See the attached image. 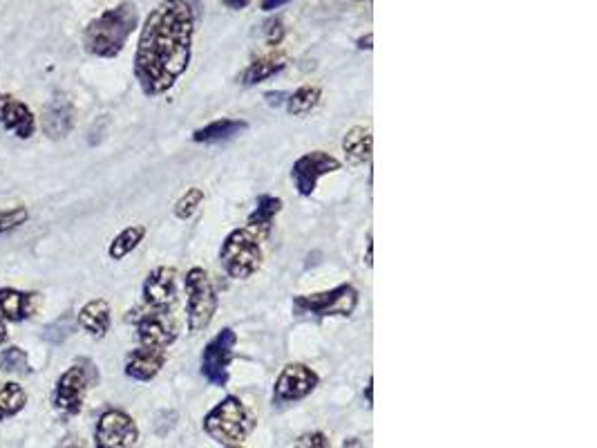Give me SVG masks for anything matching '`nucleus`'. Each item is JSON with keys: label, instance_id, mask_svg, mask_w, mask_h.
Instances as JSON below:
<instances>
[{"label": "nucleus", "instance_id": "obj_13", "mask_svg": "<svg viewBox=\"0 0 597 448\" xmlns=\"http://www.w3.org/2000/svg\"><path fill=\"white\" fill-rule=\"evenodd\" d=\"M141 296L150 310H168L177 301V272L173 267H155L144 280Z\"/></svg>", "mask_w": 597, "mask_h": 448}, {"label": "nucleus", "instance_id": "obj_26", "mask_svg": "<svg viewBox=\"0 0 597 448\" xmlns=\"http://www.w3.org/2000/svg\"><path fill=\"white\" fill-rule=\"evenodd\" d=\"M0 370L7 372V375H32L27 352L18 348V345H9V348L0 352Z\"/></svg>", "mask_w": 597, "mask_h": 448}, {"label": "nucleus", "instance_id": "obj_24", "mask_svg": "<svg viewBox=\"0 0 597 448\" xmlns=\"http://www.w3.org/2000/svg\"><path fill=\"white\" fill-rule=\"evenodd\" d=\"M320 99L322 90L318 86H302L287 97V112L293 117H305L318 108Z\"/></svg>", "mask_w": 597, "mask_h": 448}, {"label": "nucleus", "instance_id": "obj_10", "mask_svg": "<svg viewBox=\"0 0 597 448\" xmlns=\"http://www.w3.org/2000/svg\"><path fill=\"white\" fill-rule=\"evenodd\" d=\"M336 171H340V162L334 155H329L325 151H311L293 162L291 180H293V186H296L298 195L309 198V195H314L322 177Z\"/></svg>", "mask_w": 597, "mask_h": 448}, {"label": "nucleus", "instance_id": "obj_33", "mask_svg": "<svg viewBox=\"0 0 597 448\" xmlns=\"http://www.w3.org/2000/svg\"><path fill=\"white\" fill-rule=\"evenodd\" d=\"M289 0H262V9L264 12H271V9H278L282 5H287Z\"/></svg>", "mask_w": 597, "mask_h": 448}, {"label": "nucleus", "instance_id": "obj_38", "mask_svg": "<svg viewBox=\"0 0 597 448\" xmlns=\"http://www.w3.org/2000/svg\"><path fill=\"white\" fill-rule=\"evenodd\" d=\"M229 448H240V446H229Z\"/></svg>", "mask_w": 597, "mask_h": 448}, {"label": "nucleus", "instance_id": "obj_2", "mask_svg": "<svg viewBox=\"0 0 597 448\" xmlns=\"http://www.w3.org/2000/svg\"><path fill=\"white\" fill-rule=\"evenodd\" d=\"M139 12L132 3H121L106 9L101 16L88 23L83 32V48L99 59H115L126 48L132 32L137 30Z\"/></svg>", "mask_w": 597, "mask_h": 448}, {"label": "nucleus", "instance_id": "obj_17", "mask_svg": "<svg viewBox=\"0 0 597 448\" xmlns=\"http://www.w3.org/2000/svg\"><path fill=\"white\" fill-rule=\"evenodd\" d=\"M41 303V294L25 292V289L3 287L0 289V316L5 321L21 323L27 321L32 314H36Z\"/></svg>", "mask_w": 597, "mask_h": 448}, {"label": "nucleus", "instance_id": "obj_29", "mask_svg": "<svg viewBox=\"0 0 597 448\" xmlns=\"http://www.w3.org/2000/svg\"><path fill=\"white\" fill-rule=\"evenodd\" d=\"M27 220H30V211L23 204L0 211V236H7V233L21 229Z\"/></svg>", "mask_w": 597, "mask_h": 448}, {"label": "nucleus", "instance_id": "obj_22", "mask_svg": "<svg viewBox=\"0 0 597 448\" xmlns=\"http://www.w3.org/2000/svg\"><path fill=\"white\" fill-rule=\"evenodd\" d=\"M284 68H287V59H284V56H262V59H255L253 63L246 65L240 81L242 86H258V83L276 77Z\"/></svg>", "mask_w": 597, "mask_h": 448}, {"label": "nucleus", "instance_id": "obj_1", "mask_svg": "<svg viewBox=\"0 0 597 448\" xmlns=\"http://www.w3.org/2000/svg\"><path fill=\"white\" fill-rule=\"evenodd\" d=\"M195 16L188 0H161L141 27L135 77L144 95H166L188 70L193 50Z\"/></svg>", "mask_w": 597, "mask_h": 448}, {"label": "nucleus", "instance_id": "obj_23", "mask_svg": "<svg viewBox=\"0 0 597 448\" xmlns=\"http://www.w3.org/2000/svg\"><path fill=\"white\" fill-rule=\"evenodd\" d=\"M144 238H146V227H141V224H130V227L121 229L117 236L112 238L108 247V256L112 260H123L126 256H130L141 242H144Z\"/></svg>", "mask_w": 597, "mask_h": 448}, {"label": "nucleus", "instance_id": "obj_25", "mask_svg": "<svg viewBox=\"0 0 597 448\" xmlns=\"http://www.w3.org/2000/svg\"><path fill=\"white\" fill-rule=\"evenodd\" d=\"M27 404V392L23 386L14 384V381H7V384H0V422L14 417L21 413Z\"/></svg>", "mask_w": 597, "mask_h": 448}, {"label": "nucleus", "instance_id": "obj_34", "mask_svg": "<svg viewBox=\"0 0 597 448\" xmlns=\"http://www.w3.org/2000/svg\"><path fill=\"white\" fill-rule=\"evenodd\" d=\"M222 3L229 7V9H244L246 5L251 3V0H222Z\"/></svg>", "mask_w": 597, "mask_h": 448}, {"label": "nucleus", "instance_id": "obj_18", "mask_svg": "<svg viewBox=\"0 0 597 448\" xmlns=\"http://www.w3.org/2000/svg\"><path fill=\"white\" fill-rule=\"evenodd\" d=\"M112 323V314H110V305L103 298H94V301L85 303L81 307V312L77 314V325L83 328L88 334H92L94 339H103L108 334Z\"/></svg>", "mask_w": 597, "mask_h": 448}, {"label": "nucleus", "instance_id": "obj_30", "mask_svg": "<svg viewBox=\"0 0 597 448\" xmlns=\"http://www.w3.org/2000/svg\"><path fill=\"white\" fill-rule=\"evenodd\" d=\"M291 448H327V437L322 433H309L302 435L300 440L293 444Z\"/></svg>", "mask_w": 597, "mask_h": 448}, {"label": "nucleus", "instance_id": "obj_20", "mask_svg": "<svg viewBox=\"0 0 597 448\" xmlns=\"http://www.w3.org/2000/svg\"><path fill=\"white\" fill-rule=\"evenodd\" d=\"M280 211H282L280 198H276V195H260L258 204H255L249 220H246V227H249L253 233H258V236H269L273 220H276Z\"/></svg>", "mask_w": 597, "mask_h": 448}, {"label": "nucleus", "instance_id": "obj_27", "mask_svg": "<svg viewBox=\"0 0 597 448\" xmlns=\"http://www.w3.org/2000/svg\"><path fill=\"white\" fill-rule=\"evenodd\" d=\"M77 330V319H74L72 312L61 314L59 319L47 323L43 328V339L52 345H61L70 339V336Z\"/></svg>", "mask_w": 597, "mask_h": 448}, {"label": "nucleus", "instance_id": "obj_19", "mask_svg": "<svg viewBox=\"0 0 597 448\" xmlns=\"http://www.w3.org/2000/svg\"><path fill=\"white\" fill-rule=\"evenodd\" d=\"M249 128L244 119H217L204 128H197L193 133V142L197 144H222L229 139L238 137L240 133Z\"/></svg>", "mask_w": 597, "mask_h": 448}, {"label": "nucleus", "instance_id": "obj_8", "mask_svg": "<svg viewBox=\"0 0 597 448\" xmlns=\"http://www.w3.org/2000/svg\"><path fill=\"white\" fill-rule=\"evenodd\" d=\"M235 345H238V334L231 328L217 332L204 345L202 359H199V372L211 386L224 388L229 384V366L235 357Z\"/></svg>", "mask_w": 597, "mask_h": 448}, {"label": "nucleus", "instance_id": "obj_11", "mask_svg": "<svg viewBox=\"0 0 597 448\" xmlns=\"http://www.w3.org/2000/svg\"><path fill=\"white\" fill-rule=\"evenodd\" d=\"M137 424L128 413L119 408H110L99 417L97 431H94V446L97 448H132L137 444Z\"/></svg>", "mask_w": 597, "mask_h": 448}, {"label": "nucleus", "instance_id": "obj_15", "mask_svg": "<svg viewBox=\"0 0 597 448\" xmlns=\"http://www.w3.org/2000/svg\"><path fill=\"white\" fill-rule=\"evenodd\" d=\"M43 133L47 139H65L77 121V108L68 97H54L43 108Z\"/></svg>", "mask_w": 597, "mask_h": 448}, {"label": "nucleus", "instance_id": "obj_9", "mask_svg": "<svg viewBox=\"0 0 597 448\" xmlns=\"http://www.w3.org/2000/svg\"><path fill=\"white\" fill-rule=\"evenodd\" d=\"M137 316H128V321L135 323L139 345H153V348H168L179 336V325L175 316L168 310H150L135 312Z\"/></svg>", "mask_w": 597, "mask_h": 448}, {"label": "nucleus", "instance_id": "obj_7", "mask_svg": "<svg viewBox=\"0 0 597 448\" xmlns=\"http://www.w3.org/2000/svg\"><path fill=\"white\" fill-rule=\"evenodd\" d=\"M358 305V292L352 285H338L318 294H302L293 298V312L298 316H352Z\"/></svg>", "mask_w": 597, "mask_h": 448}, {"label": "nucleus", "instance_id": "obj_16", "mask_svg": "<svg viewBox=\"0 0 597 448\" xmlns=\"http://www.w3.org/2000/svg\"><path fill=\"white\" fill-rule=\"evenodd\" d=\"M166 366V350L139 345L126 357V375L135 381H153Z\"/></svg>", "mask_w": 597, "mask_h": 448}, {"label": "nucleus", "instance_id": "obj_36", "mask_svg": "<svg viewBox=\"0 0 597 448\" xmlns=\"http://www.w3.org/2000/svg\"><path fill=\"white\" fill-rule=\"evenodd\" d=\"M372 249H374V245H372V238H369V245H367V265L372 267Z\"/></svg>", "mask_w": 597, "mask_h": 448}, {"label": "nucleus", "instance_id": "obj_35", "mask_svg": "<svg viewBox=\"0 0 597 448\" xmlns=\"http://www.w3.org/2000/svg\"><path fill=\"white\" fill-rule=\"evenodd\" d=\"M7 341V323L3 316H0V345H3Z\"/></svg>", "mask_w": 597, "mask_h": 448}, {"label": "nucleus", "instance_id": "obj_3", "mask_svg": "<svg viewBox=\"0 0 597 448\" xmlns=\"http://www.w3.org/2000/svg\"><path fill=\"white\" fill-rule=\"evenodd\" d=\"M253 415L238 397H226L204 417L206 435L224 446H240L253 431Z\"/></svg>", "mask_w": 597, "mask_h": 448}, {"label": "nucleus", "instance_id": "obj_4", "mask_svg": "<svg viewBox=\"0 0 597 448\" xmlns=\"http://www.w3.org/2000/svg\"><path fill=\"white\" fill-rule=\"evenodd\" d=\"M220 263L226 274L235 280H246L262 265L260 236L249 227L231 231L220 249Z\"/></svg>", "mask_w": 597, "mask_h": 448}, {"label": "nucleus", "instance_id": "obj_12", "mask_svg": "<svg viewBox=\"0 0 597 448\" xmlns=\"http://www.w3.org/2000/svg\"><path fill=\"white\" fill-rule=\"evenodd\" d=\"M318 388V375L305 363H289L280 372L273 388V404H291L311 395Z\"/></svg>", "mask_w": 597, "mask_h": 448}, {"label": "nucleus", "instance_id": "obj_31", "mask_svg": "<svg viewBox=\"0 0 597 448\" xmlns=\"http://www.w3.org/2000/svg\"><path fill=\"white\" fill-rule=\"evenodd\" d=\"M264 34H267L269 45H280L282 36H284V27H282L280 18H273V21H269L267 27H264Z\"/></svg>", "mask_w": 597, "mask_h": 448}, {"label": "nucleus", "instance_id": "obj_6", "mask_svg": "<svg viewBox=\"0 0 597 448\" xmlns=\"http://www.w3.org/2000/svg\"><path fill=\"white\" fill-rule=\"evenodd\" d=\"M186 287V319H188V330L193 334L206 330L208 325L213 323L217 314V292L211 283V278L204 272L202 267L188 269L184 278Z\"/></svg>", "mask_w": 597, "mask_h": 448}, {"label": "nucleus", "instance_id": "obj_28", "mask_svg": "<svg viewBox=\"0 0 597 448\" xmlns=\"http://www.w3.org/2000/svg\"><path fill=\"white\" fill-rule=\"evenodd\" d=\"M204 204V191L197 189V186H193V189H188L182 198L177 200L175 204V216L179 220H191L195 213L199 211V207Z\"/></svg>", "mask_w": 597, "mask_h": 448}, {"label": "nucleus", "instance_id": "obj_21", "mask_svg": "<svg viewBox=\"0 0 597 448\" xmlns=\"http://www.w3.org/2000/svg\"><path fill=\"white\" fill-rule=\"evenodd\" d=\"M372 146H374V137L369 133V128L363 126H354L352 130H347V135L343 139V151L347 162L352 166H363L369 162L372 157Z\"/></svg>", "mask_w": 597, "mask_h": 448}, {"label": "nucleus", "instance_id": "obj_14", "mask_svg": "<svg viewBox=\"0 0 597 448\" xmlns=\"http://www.w3.org/2000/svg\"><path fill=\"white\" fill-rule=\"evenodd\" d=\"M0 124L18 139H30L36 133L34 112L14 95H0Z\"/></svg>", "mask_w": 597, "mask_h": 448}, {"label": "nucleus", "instance_id": "obj_32", "mask_svg": "<svg viewBox=\"0 0 597 448\" xmlns=\"http://www.w3.org/2000/svg\"><path fill=\"white\" fill-rule=\"evenodd\" d=\"M59 448H88V446H85V442L79 440V437H65V440L59 444Z\"/></svg>", "mask_w": 597, "mask_h": 448}, {"label": "nucleus", "instance_id": "obj_37", "mask_svg": "<svg viewBox=\"0 0 597 448\" xmlns=\"http://www.w3.org/2000/svg\"><path fill=\"white\" fill-rule=\"evenodd\" d=\"M367 401H369V404H372V381H369V384H367Z\"/></svg>", "mask_w": 597, "mask_h": 448}, {"label": "nucleus", "instance_id": "obj_5", "mask_svg": "<svg viewBox=\"0 0 597 448\" xmlns=\"http://www.w3.org/2000/svg\"><path fill=\"white\" fill-rule=\"evenodd\" d=\"M99 384V370L90 359H79L56 381L52 404L68 415H79L88 390Z\"/></svg>", "mask_w": 597, "mask_h": 448}]
</instances>
